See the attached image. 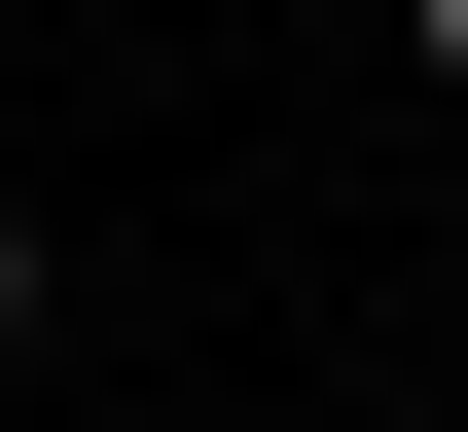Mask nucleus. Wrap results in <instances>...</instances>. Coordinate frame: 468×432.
<instances>
[{
	"label": "nucleus",
	"instance_id": "nucleus-1",
	"mask_svg": "<svg viewBox=\"0 0 468 432\" xmlns=\"http://www.w3.org/2000/svg\"><path fill=\"white\" fill-rule=\"evenodd\" d=\"M0 361H37V216H0Z\"/></svg>",
	"mask_w": 468,
	"mask_h": 432
},
{
	"label": "nucleus",
	"instance_id": "nucleus-2",
	"mask_svg": "<svg viewBox=\"0 0 468 432\" xmlns=\"http://www.w3.org/2000/svg\"><path fill=\"white\" fill-rule=\"evenodd\" d=\"M397 37H432V72H468V0H397Z\"/></svg>",
	"mask_w": 468,
	"mask_h": 432
}]
</instances>
